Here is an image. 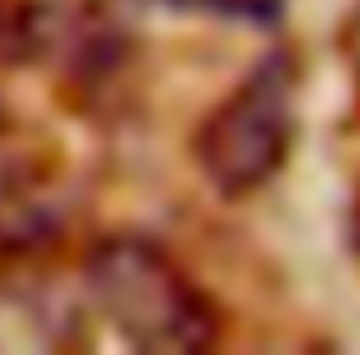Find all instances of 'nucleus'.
I'll return each mask as SVG.
<instances>
[{
	"instance_id": "f03ea898",
	"label": "nucleus",
	"mask_w": 360,
	"mask_h": 355,
	"mask_svg": "<svg viewBox=\"0 0 360 355\" xmlns=\"http://www.w3.org/2000/svg\"><path fill=\"white\" fill-rule=\"evenodd\" d=\"M300 70L291 51H268L194 129V162L222 199H245L282 171L296 143Z\"/></svg>"
},
{
	"instance_id": "423d86ee",
	"label": "nucleus",
	"mask_w": 360,
	"mask_h": 355,
	"mask_svg": "<svg viewBox=\"0 0 360 355\" xmlns=\"http://www.w3.org/2000/svg\"><path fill=\"white\" fill-rule=\"evenodd\" d=\"M42 0H0V65H32Z\"/></svg>"
},
{
	"instance_id": "9d476101",
	"label": "nucleus",
	"mask_w": 360,
	"mask_h": 355,
	"mask_svg": "<svg viewBox=\"0 0 360 355\" xmlns=\"http://www.w3.org/2000/svg\"><path fill=\"white\" fill-rule=\"evenodd\" d=\"M0 129H5V115H0Z\"/></svg>"
},
{
	"instance_id": "6e6552de",
	"label": "nucleus",
	"mask_w": 360,
	"mask_h": 355,
	"mask_svg": "<svg viewBox=\"0 0 360 355\" xmlns=\"http://www.w3.org/2000/svg\"><path fill=\"white\" fill-rule=\"evenodd\" d=\"M347 56H351V70H356V84H360V10L351 14V23H347Z\"/></svg>"
},
{
	"instance_id": "7ed1b4c3",
	"label": "nucleus",
	"mask_w": 360,
	"mask_h": 355,
	"mask_svg": "<svg viewBox=\"0 0 360 355\" xmlns=\"http://www.w3.org/2000/svg\"><path fill=\"white\" fill-rule=\"evenodd\" d=\"M79 212L75 176L51 143L0 129V268L42 259L70 235Z\"/></svg>"
},
{
	"instance_id": "f257e3e1",
	"label": "nucleus",
	"mask_w": 360,
	"mask_h": 355,
	"mask_svg": "<svg viewBox=\"0 0 360 355\" xmlns=\"http://www.w3.org/2000/svg\"><path fill=\"white\" fill-rule=\"evenodd\" d=\"M79 282L97 318L134 351L194 355L217 346L222 314L185 263L148 235H106L84 254Z\"/></svg>"
},
{
	"instance_id": "1a4fd4ad",
	"label": "nucleus",
	"mask_w": 360,
	"mask_h": 355,
	"mask_svg": "<svg viewBox=\"0 0 360 355\" xmlns=\"http://www.w3.org/2000/svg\"><path fill=\"white\" fill-rule=\"evenodd\" d=\"M351 250L360 259V194H356V208H351Z\"/></svg>"
},
{
	"instance_id": "39448f33",
	"label": "nucleus",
	"mask_w": 360,
	"mask_h": 355,
	"mask_svg": "<svg viewBox=\"0 0 360 355\" xmlns=\"http://www.w3.org/2000/svg\"><path fill=\"white\" fill-rule=\"evenodd\" d=\"M32 60L51 65V74L70 93L93 102L129 70V32L97 0H42Z\"/></svg>"
},
{
	"instance_id": "20e7f679",
	"label": "nucleus",
	"mask_w": 360,
	"mask_h": 355,
	"mask_svg": "<svg viewBox=\"0 0 360 355\" xmlns=\"http://www.w3.org/2000/svg\"><path fill=\"white\" fill-rule=\"evenodd\" d=\"M28 263L0 268V355H65L88 346V291Z\"/></svg>"
},
{
	"instance_id": "0eeeda50",
	"label": "nucleus",
	"mask_w": 360,
	"mask_h": 355,
	"mask_svg": "<svg viewBox=\"0 0 360 355\" xmlns=\"http://www.w3.org/2000/svg\"><path fill=\"white\" fill-rule=\"evenodd\" d=\"M171 5H199V10L226 14V19H250V23H273L282 14V0H171Z\"/></svg>"
}]
</instances>
